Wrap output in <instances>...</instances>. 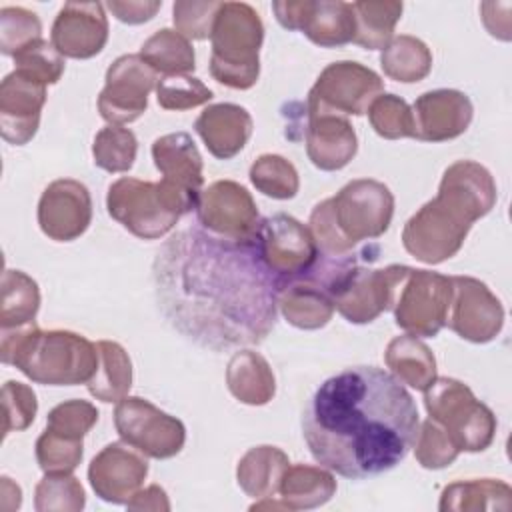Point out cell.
<instances>
[{"instance_id":"obj_42","label":"cell","mask_w":512,"mask_h":512,"mask_svg":"<svg viewBox=\"0 0 512 512\" xmlns=\"http://www.w3.org/2000/svg\"><path fill=\"white\" fill-rule=\"evenodd\" d=\"M16 72L44 86L56 84L64 74V56L52 46V42L40 38L14 56Z\"/></svg>"},{"instance_id":"obj_31","label":"cell","mask_w":512,"mask_h":512,"mask_svg":"<svg viewBox=\"0 0 512 512\" xmlns=\"http://www.w3.org/2000/svg\"><path fill=\"white\" fill-rule=\"evenodd\" d=\"M98 370L86 384L88 392L100 402H120L132 386V360L122 344L98 340Z\"/></svg>"},{"instance_id":"obj_44","label":"cell","mask_w":512,"mask_h":512,"mask_svg":"<svg viewBox=\"0 0 512 512\" xmlns=\"http://www.w3.org/2000/svg\"><path fill=\"white\" fill-rule=\"evenodd\" d=\"M212 90L190 74L162 76L156 84V100L164 110H190L212 100Z\"/></svg>"},{"instance_id":"obj_2","label":"cell","mask_w":512,"mask_h":512,"mask_svg":"<svg viewBox=\"0 0 512 512\" xmlns=\"http://www.w3.org/2000/svg\"><path fill=\"white\" fill-rule=\"evenodd\" d=\"M420 418L410 392L376 366H356L324 380L302 414L312 458L352 480L398 466L418 436Z\"/></svg>"},{"instance_id":"obj_26","label":"cell","mask_w":512,"mask_h":512,"mask_svg":"<svg viewBox=\"0 0 512 512\" xmlns=\"http://www.w3.org/2000/svg\"><path fill=\"white\" fill-rule=\"evenodd\" d=\"M194 130L214 158L230 160L240 154L250 140L254 122L244 106L220 102L210 104L200 112L194 122Z\"/></svg>"},{"instance_id":"obj_37","label":"cell","mask_w":512,"mask_h":512,"mask_svg":"<svg viewBox=\"0 0 512 512\" xmlns=\"http://www.w3.org/2000/svg\"><path fill=\"white\" fill-rule=\"evenodd\" d=\"M252 186L274 200H290L298 194L300 178L290 160L280 154H262L250 166Z\"/></svg>"},{"instance_id":"obj_45","label":"cell","mask_w":512,"mask_h":512,"mask_svg":"<svg viewBox=\"0 0 512 512\" xmlns=\"http://www.w3.org/2000/svg\"><path fill=\"white\" fill-rule=\"evenodd\" d=\"M460 450L454 446L450 436L434 420H424L414 440V456L422 468L440 470L450 466L458 458Z\"/></svg>"},{"instance_id":"obj_36","label":"cell","mask_w":512,"mask_h":512,"mask_svg":"<svg viewBox=\"0 0 512 512\" xmlns=\"http://www.w3.org/2000/svg\"><path fill=\"white\" fill-rule=\"evenodd\" d=\"M40 308V290L34 278L22 270L6 268L2 274L0 328H20L32 324Z\"/></svg>"},{"instance_id":"obj_50","label":"cell","mask_w":512,"mask_h":512,"mask_svg":"<svg viewBox=\"0 0 512 512\" xmlns=\"http://www.w3.org/2000/svg\"><path fill=\"white\" fill-rule=\"evenodd\" d=\"M128 510H170V502L168 496L164 492V488H160L158 484H150L144 490H138L126 504Z\"/></svg>"},{"instance_id":"obj_28","label":"cell","mask_w":512,"mask_h":512,"mask_svg":"<svg viewBox=\"0 0 512 512\" xmlns=\"http://www.w3.org/2000/svg\"><path fill=\"white\" fill-rule=\"evenodd\" d=\"M336 492V478L324 466H288L280 484L278 500L286 510H312L326 504Z\"/></svg>"},{"instance_id":"obj_17","label":"cell","mask_w":512,"mask_h":512,"mask_svg":"<svg viewBox=\"0 0 512 512\" xmlns=\"http://www.w3.org/2000/svg\"><path fill=\"white\" fill-rule=\"evenodd\" d=\"M446 326L468 342L486 344L504 326L502 302L478 278L452 276V302Z\"/></svg>"},{"instance_id":"obj_51","label":"cell","mask_w":512,"mask_h":512,"mask_svg":"<svg viewBox=\"0 0 512 512\" xmlns=\"http://www.w3.org/2000/svg\"><path fill=\"white\" fill-rule=\"evenodd\" d=\"M22 504V490L8 476L0 478V508L4 512L18 510Z\"/></svg>"},{"instance_id":"obj_33","label":"cell","mask_w":512,"mask_h":512,"mask_svg":"<svg viewBox=\"0 0 512 512\" xmlns=\"http://www.w3.org/2000/svg\"><path fill=\"white\" fill-rule=\"evenodd\" d=\"M404 10L396 0H360L352 2L356 32L354 44L366 50H380L394 38V26Z\"/></svg>"},{"instance_id":"obj_38","label":"cell","mask_w":512,"mask_h":512,"mask_svg":"<svg viewBox=\"0 0 512 512\" xmlns=\"http://www.w3.org/2000/svg\"><path fill=\"white\" fill-rule=\"evenodd\" d=\"M138 140L130 128L108 124L92 142L94 164L106 172H128L136 160Z\"/></svg>"},{"instance_id":"obj_29","label":"cell","mask_w":512,"mask_h":512,"mask_svg":"<svg viewBox=\"0 0 512 512\" xmlns=\"http://www.w3.org/2000/svg\"><path fill=\"white\" fill-rule=\"evenodd\" d=\"M384 362L394 378L422 392L436 378V358L432 350L412 334L392 338L386 346Z\"/></svg>"},{"instance_id":"obj_24","label":"cell","mask_w":512,"mask_h":512,"mask_svg":"<svg viewBox=\"0 0 512 512\" xmlns=\"http://www.w3.org/2000/svg\"><path fill=\"white\" fill-rule=\"evenodd\" d=\"M278 310L288 324L300 330H318L330 322L334 302L324 284L318 260L308 272L280 284Z\"/></svg>"},{"instance_id":"obj_12","label":"cell","mask_w":512,"mask_h":512,"mask_svg":"<svg viewBox=\"0 0 512 512\" xmlns=\"http://www.w3.org/2000/svg\"><path fill=\"white\" fill-rule=\"evenodd\" d=\"M384 90V80L368 66L352 60L328 64L308 92L306 106L360 116Z\"/></svg>"},{"instance_id":"obj_4","label":"cell","mask_w":512,"mask_h":512,"mask_svg":"<svg viewBox=\"0 0 512 512\" xmlns=\"http://www.w3.org/2000/svg\"><path fill=\"white\" fill-rule=\"evenodd\" d=\"M394 216V194L384 182L356 178L332 198L318 202L308 230L326 256H346L362 240L382 236Z\"/></svg>"},{"instance_id":"obj_39","label":"cell","mask_w":512,"mask_h":512,"mask_svg":"<svg viewBox=\"0 0 512 512\" xmlns=\"http://www.w3.org/2000/svg\"><path fill=\"white\" fill-rule=\"evenodd\" d=\"M366 112L370 126L378 136L386 140L414 138V114L404 98L382 92L374 98Z\"/></svg>"},{"instance_id":"obj_49","label":"cell","mask_w":512,"mask_h":512,"mask_svg":"<svg viewBox=\"0 0 512 512\" xmlns=\"http://www.w3.org/2000/svg\"><path fill=\"white\" fill-rule=\"evenodd\" d=\"M160 0H110L104 4L124 24H142L156 16L160 10Z\"/></svg>"},{"instance_id":"obj_8","label":"cell","mask_w":512,"mask_h":512,"mask_svg":"<svg viewBox=\"0 0 512 512\" xmlns=\"http://www.w3.org/2000/svg\"><path fill=\"white\" fill-rule=\"evenodd\" d=\"M106 208L118 224L142 240L166 236L180 216L196 210L182 192L164 180L150 182L130 176L108 186Z\"/></svg>"},{"instance_id":"obj_41","label":"cell","mask_w":512,"mask_h":512,"mask_svg":"<svg viewBox=\"0 0 512 512\" xmlns=\"http://www.w3.org/2000/svg\"><path fill=\"white\" fill-rule=\"evenodd\" d=\"M84 504V488L72 474H46L36 484L34 508L38 512H78Z\"/></svg>"},{"instance_id":"obj_16","label":"cell","mask_w":512,"mask_h":512,"mask_svg":"<svg viewBox=\"0 0 512 512\" xmlns=\"http://www.w3.org/2000/svg\"><path fill=\"white\" fill-rule=\"evenodd\" d=\"M196 216L204 230L228 240H254L262 220L252 194L234 180H216L202 190Z\"/></svg>"},{"instance_id":"obj_13","label":"cell","mask_w":512,"mask_h":512,"mask_svg":"<svg viewBox=\"0 0 512 512\" xmlns=\"http://www.w3.org/2000/svg\"><path fill=\"white\" fill-rule=\"evenodd\" d=\"M106 84L98 94V112L108 124H128L148 106V94L158 84V74L140 54H122L106 70Z\"/></svg>"},{"instance_id":"obj_30","label":"cell","mask_w":512,"mask_h":512,"mask_svg":"<svg viewBox=\"0 0 512 512\" xmlns=\"http://www.w3.org/2000/svg\"><path fill=\"white\" fill-rule=\"evenodd\" d=\"M290 466L288 456L276 446L250 448L236 466L238 486L250 498H272L278 492V484Z\"/></svg>"},{"instance_id":"obj_20","label":"cell","mask_w":512,"mask_h":512,"mask_svg":"<svg viewBox=\"0 0 512 512\" xmlns=\"http://www.w3.org/2000/svg\"><path fill=\"white\" fill-rule=\"evenodd\" d=\"M108 18L100 2H66L54 18L50 42L64 58L86 60L102 52Z\"/></svg>"},{"instance_id":"obj_15","label":"cell","mask_w":512,"mask_h":512,"mask_svg":"<svg viewBox=\"0 0 512 512\" xmlns=\"http://www.w3.org/2000/svg\"><path fill=\"white\" fill-rule=\"evenodd\" d=\"M276 20L286 30H298L322 48L354 40L356 22L350 2L342 0H278L272 2Z\"/></svg>"},{"instance_id":"obj_40","label":"cell","mask_w":512,"mask_h":512,"mask_svg":"<svg viewBox=\"0 0 512 512\" xmlns=\"http://www.w3.org/2000/svg\"><path fill=\"white\" fill-rule=\"evenodd\" d=\"M82 438L44 430L36 440V460L44 474H72L82 462Z\"/></svg>"},{"instance_id":"obj_46","label":"cell","mask_w":512,"mask_h":512,"mask_svg":"<svg viewBox=\"0 0 512 512\" xmlns=\"http://www.w3.org/2000/svg\"><path fill=\"white\" fill-rule=\"evenodd\" d=\"M222 2L216 0H178L172 6V20L176 32L188 40L210 38L216 12Z\"/></svg>"},{"instance_id":"obj_21","label":"cell","mask_w":512,"mask_h":512,"mask_svg":"<svg viewBox=\"0 0 512 512\" xmlns=\"http://www.w3.org/2000/svg\"><path fill=\"white\" fill-rule=\"evenodd\" d=\"M414 138L422 142H446L464 134L472 122L470 98L452 88L424 92L412 106Z\"/></svg>"},{"instance_id":"obj_7","label":"cell","mask_w":512,"mask_h":512,"mask_svg":"<svg viewBox=\"0 0 512 512\" xmlns=\"http://www.w3.org/2000/svg\"><path fill=\"white\" fill-rule=\"evenodd\" d=\"M264 24L260 14L246 2H222L210 32V74L216 82L248 90L260 74V46Z\"/></svg>"},{"instance_id":"obj_25","label":"cell","mask_w":512,"mask_h":512,"mask_svg":"<svg viewBox=\"0 0 512 512\" xmlns=\"http://www.w3.org/2000/svg\"><path fill=\"white\" fill-rule=\"evenodd\" d=\"M152 160L162 180L182 192L194 206L202 194V156L186 132H170L152 142Z\"/></svg>"},{"instance_id":"obj_19","label":"cell","mask_w":512,"mask_h":512,"mask_svg":"<svg viewBox=\"0 0 512 512\" xmlns=\"http://www.w3.org/2000/svg\"><path fill=\"white\" fill-rule=\"evenodd\" d=\"M148 476V462L130 444H106L88 466V480L94 494L110 504H128Z\"/></svg>"},{"instance_id":"obj_48","label":"cell","mask_w":512,"mask_h":512,"mask_svg":"<svg viewBox=\"0 0 512 512\" xmlns=\"http://www.w3.org/2000/svg\"><path fill=\"white\" fill-rule=\"evenodd\" d=\"M2 408H4L2 432L4 436H8L10 432L26 430L34 422L38 400L34 390L28 384L8 380L2 386Z\"/></svg>"},{"instance_id":"obj_11","label":"cell","mask_w":512,"mask_h":512,"mask_svg":"<svg viewBox=\"0 0 512 512\" xmlns=\"http://www.w3.org/2000/svg\"><path fill=\"white\" fill-rule=\"evenodd\" d=\"M118 436L148 458L176 456L186 442L182 420L166 414L142 396H124L114 408Z\"/></svg>"},{"instance_id":"obj_22","label":"cell","mask_w":512,"mask_h":512,"mask_svg":"<svg viewBox=\"0 0 512 512\" xmlns=\"http://www.w3.org/2000/svg\"><path fill=\"white\" fill-rule=\"evenodd\" d=\"M46 86L12 70L0 84V134L6 142L22 146L40 126Z\"/></svg>"},{"instance_id":"obj_3","label":"cell","mask_w":512,"mask_h":512,"mask_svg":"<svg viewBox=\"0 0 512 512\" xmlns=\"http://www.w3.org/2000/svg\"><path fill=\"white\" fill-rule=\"evenodd\" d=\"M496 198V182L488 168L474 160H456L444 170L438 194L404 224L406 252L424 264L452 258L472 224L494 208Z\"/></svg>"},{"instance_id":"obj_14","label":"cell","mask_w":512,"mask_h":512,"mask_svg":"<svg viewBox=\"0 0 512 512\" xmlns=\"http://www.w3.org/2000/svg\"><path fill=\"white\" fill-rule=\"evenodd\" d=\"M256 240L264 264L280 284L308 272L320 258L308 226L282 212L260 220Z\"/></svg>"},{"instance_id":"obj_43","label":"cell","mask_w":512,"mask_h":512,"mask_svg":"<svg viewBox=\"0 0 512 512\" xmlns=\"http://www.w3.org/2000/svg\"><path fill=\"white\" fill-rule=\"evenodd\" d=\"M42 38L40 18L22 6H6L0 10V50L16 56L22 48Z\"/></svg>"},{"instance_id":"obj_1","label":"cell","mask_w":512,"mask_h":512,"mask_svg":"<svg viewBox=\"0 0 512 512\" xmlns=\"http://www.w3.org/2000/svg\"><path fill=\"white\" fill-rule=\"evenodd\" d=\"M164 318L188 340L226 350L260 344L278 316L280 280L258 240H228L200 224L172 234L152 262Z\"/></svg>"},{"instance_id":"obj_5","label":"cell","mask_w":512,"mask_h":512,"mask_svg":"<svg viewBox=\"0 0 512 512\" xmlns=\"http://www.w3.org/2000/svg\"><path fill=\"white\" fill-rule=\"evenodd\" d=\"M0 358L46 386L88 384L98 370L94 342L70 330H40L36 322L2 330Z\"/></svg>"},{"instance_id":"obj_47","label":"cell","mask_w":512,"mask_h":512,"mask_svg":"<svg viewBox=\"0 0 512 512\" xmlns=\"http://www.w3.org/2000/svg\"><path fill=\"white\" fill-rule=\"evenodd\" d=\"M98 422V410L88 400H66L54 406L46 416V428L64 436L84 438Z\"/></svg>"},{"instance_id":"obj_6","label":"cell","mask_w":512,"mask_h":512,"mask_svg":"<svg viewBox=\"0 0 512 512\" xmlns=\"http://www.w3.org/2000/svg\"><path fill=\"white\" fill-rule=\"evenodd\" d=\"M318 266L324 284L338 310L350 324L374 322L384 310H390L400 280L408 266L390 264L386 268H366L358 256L320 254Z\"/></svg>"},{"instance_id":"obj_9","label":"cell","mask_w":512,"mask_h":512,"mask_svg":"<svg viewBox=\"0 0 512 512\" xmlns=\"http://www.w3.org/2000/svg\"><path fill=\"white\" fill-rule=\"evenodd\" d=\"M424 406L460 452H482L492 444L496 416L464 382L436 376L424 390Z\"/></svg>"},{"instance_id":"obj_10","label":"cell","mask_w":512,"mask_h":512,"mask_svg":"<svg viewBox=\"0 0 512 512\" xmlns=\"http://www.w3.org/2000/svg\"><path fill=\"white\" fill-rule=\"evenodd\" d=\"M450 302L452 276L408 266L390 310L406 334L434 338L446 326Z\"/></svg>"},{"instance_id":"obj_35","label":"cell","mask_w":512,"mask_h":512,"mask_svg":"<svg viewBox=\"0 0 512 512\" xmlns=\"http://www.w3.org/2000/svg\"><path fill=\"white\" fill-rule=\"evenodd\" d=\"M144 62L162 76L190 74L196 68L194 48L188 38L172 28L156 30L138 52Z\"/></svg>"},{"instance_id":"obj_27","label":"cell","mask_w":512,"mask_h":512,"mask_svg":"<svg viewBox=\"0 0 512 512\" xmlns=\"http://www.w3.org/2000/svg\"><path fill=\"white\" fill-rule=\"evenodd\" d=\"M230 394L248 406H264L276 394V378L268 360L254 350L236 352L226 366Z\"/></svg>"},{"instance_id":"obj_18","label":"cell","mask_w":512,"mask_h":512,"mask_svg":"<svg viewBox=\"0 0 512 512\" xmlns=\"http://www.w3.org/2000/svg\"><path fill=\"white\" fill-rule=\"evenodd\" d=\"M92 220V198L88 188L74 178L50 182L38 200V226L56 242L80 238Z\"/></svg>"},{"instance_id":"obj_23","label":"cell","mask_w":512,"mask_h":512,"mask_svg":"<svg viewBox=\"0 0 512 512\" xmlns=\"http://www.w3.org/2000/svg\"><path fill=\"white\" fill-rule=\"evenodd\" d=\"M304 138L310 162L324 172L344 168L358 150V138L348 116L328 110L306 106Z\"/></svg>"},{"instance_id":"obj_32","label":"cell","mask_w":512,"mask_h":512,"mask_svg":"<svg viewBox=\"0 0 512 512\" xmlns=\"http://www.w3.org/2000/svg\"><path fill=\"white\" fill-rule=\"evenodd\" d=\"M438 508L448 510H510L512 488L494 478H474L448 484L440 494Z\"/></svg>"},{"instance_id":"obj_34","label":"cell","mask_w":512,"mask_h":512,"mask_svg":"<svg viewBox=\"0 0 512 512\" xmlns=\"http://www.w3.org/2000/svg\"><path fill=\"white\" fill-rule=\"evenodd\" d=\"M380 66L384 74L396 82H420L432 70V52L420 38L400 34L382 48Z\"/></svg>"}]
</instances>
